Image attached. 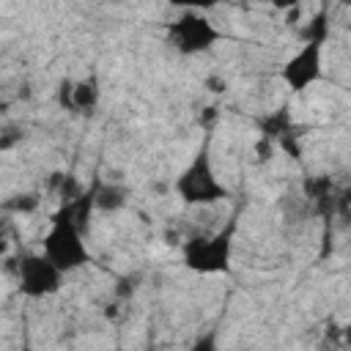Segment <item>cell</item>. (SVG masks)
<instances>
[{"label":"cell","mask_w":351,"mask_h":351,"mask_svg":"<svg viewBox=\"0 0 351 351\" xmlns=\"http://www.w3.org/2000/svg\"><path fill=\"white\" fill-rule=\"evenodd\" d=\"M58 271H71L80 269L82 263L90 261V252L82 241V228L77 225L69 203L52 217L49 233L44 236V252H41Z\"/></svg>","instance_id":"cell-1"},{"label":"cell","mask_w":351,"mask_h":351,"mask_svg":"<svg viewBox=\"0 0 351 351\" xmlns=\"http://www.w3.org/2000/svg\"><path fill=\"white\" fill-rule=\"evenodd\" d=\"M176 189L186 203H197V206L217 203L228 195V189L219 184V178L211 170V159H208L206 148H200V154L192 159V165L181 173V178L176 181Z\"/></svg>","instance_id":"cell-2"},{"label":"cell","mask_w":351,"mask_h":351,"mask_svg":"<svg viewBox=\"0 0 351 351\" xmlns=\"http://www.w3.org/2000/svg\"><path fill=\"white\" fill-rule=\"evenodd\" d=\"M230 236H233V225H228L222 233L211 236V239H192L184 244V261L189 269L195 271H222L230 261Z\"/></svg>","instance_id":"cell-3"},{"label":"cell","mask_w":351,"mask_h":351,"mask_svg":"<svg viewBox=\"0 0 351 351\" xmlns=\"http://www.w3.org/2000/svg\"><path fill=\"white\" fill-rule=\"evenodd\" d=\"M167 36H170V44L178 49V52H203L208 49L217 38H219V30L206 19V16H197V14H184L181 19H176L170 27H167Z\"/></svg>","instance_id":"cell-4"},{"label":"cell","mask_w":351,"mask_h":351,"mask_svg":"<svg viewBox=\"0 0 351 351\" xmlns=\"http://www.w3.org/2000/svg\"><path fill=\"white\" fill-rule=\"evenodd\" d=\"M19 288L25 296H49L60 288V277L63 271H58L44 255H22L19 258Z\"/></svg>","instance_id":"cell-5"},{"label":"cell","mask_w":351,"mask_h":351,"mask_svg":"<svg viewBox=\"0 0 351 351\" xmlns=\"http://www.w3.org/2000/svg\"><path fill=\"white\" fill-rule=\"evenodd\" d=\"M318 77H321V41H307L282 66V80L291 85V90H304Z\"/></svg>","instance_id":"cell-6"},{"label":"cell","mask_w":351,"mask_h":351,"mask_svg":"<svg viewBox=\"0 0 351 351\" xmlns=\"http://www.w3.org/2000/svg\"><path fill=\"white\" fill-rule=\"evenodd\" d=\"M99 99V88L93 80H82L77 85L66 82L63 85V93H60V101L69 107V110H90Z\"/></svg>","instance_id":"cell-7"},{"label":"cell","mask_w":351,"mask_h":351,"mask_svg":"<svg viewBox=\"0 0 351 351\" xmlns=\"http://www.w3.org/2000/svg\"><path fill=\"white\" fill-rule=\"evenodd\" d=\"M121 203H123V197L115 186H96V206L99 208H115Z\"/></svg>","instance_id":"cell-8"},{"label":"cell","mask_w":351,"mask_h":351,"mask_svg":"<svg viewBox=\"0 0 351 351\" xmlns=\"http://www.w3.org/2000/svg\"><path fill=\"white\" fill-rule=\"evenodd\" d=\"M186 351H217V335H214V332H208V335L197 337Z\"/></svg>","instance_id":"cell-9"},{"label":"cell","mask_w":351,"mask_h":351,"mask_svg":"<svg viewBox=\"0 0 351 351\" xmlns=\"http://www.w3.org/2000/svg\"><path fill=\"white\" fill-rule=\"evenodd\" d=\"M22 351H30V348H22Z\"/></svg>","instance_id":"cell-10"},{"label":"cell","mask_w":351,"mask_h":351,"mask_svg":"<svg viewBox=\"0 0 351 351\" xmlns=\"http://www.w3.org/2000/svg\"><path fill=\"white\" fill-rule=\"evenodd\" d=\"M148 351H154V348H148Z\"/></svg>","instance_id":"cell-11"}]
</instances>
